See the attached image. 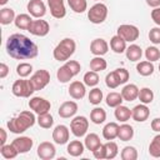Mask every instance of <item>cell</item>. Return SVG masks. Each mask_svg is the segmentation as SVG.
<instances>
[{
	"label": "cell",
	"mask_w": 160,
	"mask_h": 160,
	"mask_svg": "<svg viewBox=\"0 0 160 160\" xmlns=\"http://www.w3.org/2000/svg\"><path fill=\"white\" fill-rule=\"evenodd\" d=\"M6 52L16 60H29L38 56L39 48L28 36L22 34H12L6 41Z\"/></svg>",
	"instance_id": "cell-1"
},
{
	"label": "cell",
	"mask_w": 160,
	"mask_h": 160,
	"mask_svg": "<svg viewBox=\"0 0 160 160\" xmlns=\"http://www.w3.org/2000/svg\"><path fill=\"white\" fill-rule=\"evenodd\" d=\"M36 119L31 111H21L18 116L8 121V128L14 134H21L35 124Z\"/></svg>",
	"instance_id": "cell-2"
},
{
	"label": "cell",
	"mask_w": 160,
	"mask_h": 160,
	"mask_svg": "<svg viewBox=\"0 0 160 160\" xmlns=\"http://www.w3.org/2000/svg\"><path fill=\"white\" fill-rule=\"evenodd\" d=\"M105 84L109 89H116L119 85H121V81L116 74V71H111L105 76Z\"/></svg>",
	"instance_id": "cell-37"
},
{
	"label": "cell",
	"mask_w": 160,
	"mask_h": 160,
	"mask_svg": "<svg viewBox=\"0 0 160 160\" xmlns=\"http://www.w3.org/2000/svg\"><path fill=\"white\" fill-rule=\"evenodd\" d=\"M68 4L71 8V10L74 12H78V14L84 12L86 10V8H88L86 0H68Z\"/></svg>",
	"instance_id": "cell-38"
},
{
	"label": "cell",
	"mask_w": 160,
	"mask_h": 160,
	"mask_svg": "<svg viewBox=\"0 0 160 160\" xmlns=\"http://www.w3.org/2000/svg\"><path fill=\"white\" fill-rule=\"evenodd\" d=\"M92 154H94V158H96V159H105V146H104V144H101L96 150H94Z\"/></svg>",
	"instance_id": "cell-49"
},
{
	"label": "cell",
	"mask_w": 160,
	"mask_h": 160,
	"mask_svg": "<svg viewBox=\"0 0 160 160\" xmlns=\"http://www.w3.org/2000/svg\"><path fill=\"white\" fill-rule=\"evenodd\" d=\"M106 66H108V62L101 56H95V58H92L90 60V69L92 71H96V72L102 71V70L106 69Z\"/></svg>",
	"instance_id": "cell-35"
},
{
	"label": "cell",
	"mask_w": 160,
	"mask_h": 160,
	"mask_svg": "<svg viewBox=\"0 0 160 160\" xmlns=\"http://www.w3.org/2000/svg\"><path fill=\"white\" fill-rule=\"evenodd\" d=\"M29 108L36 112L38 115L40 114H45V112H49L50 108H51V104L49 100L44 99V98H40V96H34L29 100Z\"/></svg>",
	"instance_id": "cell-10"
},
{
	"label": "cell",
	"mask_w": 160,
	"mask_h": 160,
	"mask_svg": "<svg viewBox=\"0 0 160 160\" xmlns=\"http://www.w3.org/2000/svg\"><path fill=\"white\" fill-rule=\"evenodd\" d=\"M149 40L155 45L160 44V28H152L149 31Z\"/></svg>",
	"instance_id": "cell-47"
},
{
	"label": "cell",
	"mask_w": 160,
	"mask_h": 160,
	"mask_svg": "<svg viewBox=\"0 0 160 160\" xmlns=\"http://www.w3.org/2000/svg\"><path fill=\"white\" fill-rule=\"evenodd\" d=\"M11 144L15 146V149L19 151V154H25V152L31 150V148L34 145V141L29 136H19V138L14 139Z\"/></svg>",
	"instance_id": "cell-16"
},
{
	"label": "cell",
	"mask_w": 160,
	"mask_h": 160,
	"mask_svg": "<svg viewBox=\"0 0 160 160\" xmlns=\"http://www.w3.org/2000/svg\"><path fill=\"white\" fill-rule=\"evenodd\" d=\"M106 105L108 106H110V108H116V106H119V105H121L122 104V101H124V99H122V95H121V92H115V91H112V92H109L108 95H106Z\"/></svg>",
	"instance_id": "cell-33"
},
{
	"label": "cell",
	"mask_w": 160,
	"mask_h": 160,
	"mask_svg": "<svg viewBox=\"0 0 160 160\" xmlns=\"http://www.w3.org/2000/svg\"><path fill=\"white\" fill-rule=\"evenodd\" d=\"M28 11L31 16L40 19L46 14V6L41 0H30L28 2Z\"/></svg>",
	"instance_id": "cell-14"
},
{
	"label": "cell",
	"mask_w": 160,
	"mask_h": 160,
	"mask_svg": "<svg viewBox=\"0 0 160 160\" xmlns=\"http://www.w3.org/2000/svg\"><path fill=\"white\" fill-rule=\"evenodd\" d=\"M118 35L121 36L126 42H134L135 40H138L140 31L135 25L122 24L118 28Z\"/></svg>",
	"instance_id": "cell-8"
},
{
	"label": "cell",
	"mask_w": 160,
	"mask_h": 160,
	"mask_svg": "<svg viewBox=\"0 0 160 160\" xmlns=\"http://www.w3.org/2000/svg\"><path fill=\"white\" fill-rule=\"evenodd\" d=\"M149 115H150V110L146 106V104H142V102L134 106L131 110V118L138 122H144L145 120H148Z\"/></svg>",
	"instance_id": "cell-17"
},
{
	"label": "cell",
	"mask_w": 160,
	"mask_h": 160,
	"mask_svg": "<svg viewBox=\"0 0 160 160\" xmlns=\"http://www.w3.org/2000/svg\"><path fill=\"white\" fill-rule=\"evenodd\" d=\"M14 22H15L16 28L22 29V30H28V29L30 28L31 22H32V19H31V16L28 15V14H19V15L15 18V21H14Z\"/></svg>",
	"instance_id": "cell-31"
},
{
	"label": "cell",
	"mask_w": 160,
	"mask_h": 160,
	"mask_svg": "<svg viewBox=\"0 0 160 160\" xmlns=\"http://www.w3.org/2000/svg\"><path fill=\"white\" fill-rule=\"evenodd\" d=\"M116 120L121 121V122H126L130 118H131V110L128 106L124 105H119L115 108V112H114Z\"/></svg>",
	"instance_id": "cell-27"
},
{
	"label": "cell",
	"mask_w": 160,
	"mask_h": 160,
	"mask_svg": "<svg viewBox=\"0 0 160 160\" xmlns=\"http://www.w3.org/2000/svg\"><path fill=\"white\" fill-rule=\"evenodd\" d=\"M122 99L126 101H134L139 96V88L135 84H128L121 90Z\"/></svg>",
	"instance_id": "cell-21"
},
{
	"label": "cell",
	"mask_w": 160,
	"mask_h": 160,
	"mask_svg": "<svg viewBox=\"0 0 160 160\" xmlns=\"http://www.w3.org/2000/svg\"><path fill=\"white\" fill-rule=\"evenodd\" d=\"M125 52H126V58L130 61H139L141 59V56H142V50L136 44H132L129 48H126Z\"/></svg>",
	"instance_id": "cell-26"
},
{
	"label": "cell",
	"mask_w": 160,
	"mask_h": 160,
	"mask_svg": "<svg viewBox=\"0 0 160 160\" xmlns=\"http://www.w3.org/2000/svg\"><path fill=\"white\" fill-rule=\"evenodd\" d=\"M70 129L76 138H81L89 129V120L85 116H75L70 122Z\"/></svg>",
	"instance_id": "cell-9"
},
{
	"label": "cell",
	"mask_w": 160,
	"mask_h": 160,
	"mask_svg": "<svg viewBox=\"0 0 160 160\" xmlns=\"http://www.w3.org/2000/svg\"><path fill=\"white\" fill-rule=\"evenodd\" d=\"M99 80H100V78L96 71L91 70V71L85 72V75H84V84L86 86H96L99 84Z\"/></svg>",
	"instance_id": "cell-42"
},
{
	"label": "cell",
	"mask_w": 160,
	"mask_h": 160,
	"mask_svg": "<svg viewBox=\"0 0 160 160\" xmlns=\"http://www.w3.org/2000/svg\"><path fill=\"white\" fill-rule=\"evenodd\" d=\"M89 101L92 105H99L102 101V91L99 88H94L89 92Z\"/></svg>",
	"instance_id": "cell-45"
},
{
	"label": "cell",
	"mask_w": 160,
	"mask_h": 160,
	"mask_svg": "<svg viewBox=\"0 0 160 160\" xmlns=\"http://www.w3.org/2000/svg\"><path fill=\"white\" fill-rule=\"evenodd\" d=\"M139 100L142 104H150L154 100V92L149 88H142L139 90Z\"/></svg>",
	"instance_id": "cell-39"
},
{
	"label": "cell",
	"mask_w": 160,
	"mask_h": 160,
	"mask_svg": "<svg viewBox=\"0 0 160 160\" xmlns=\"http://www.w3.org/2000/svg\"><path fill=\"white\" fill-rule=\"evenodd\" d=\"M146 4L151 8H159L160 6V0H146Z\"/></svg>",
	"instance_id": "cell-53"
},
{
	"label": "cell",
	"mask_w": 160,
	"mask_h": 160,
	"mask_svg": "<svg viewBox=\"0 0 160 160\" xmlns=\"http://www.w3.org/2000/svg\"><path fill=\"white\" fill-rule=\"evenodd\" d=\"M105 146V159H114L118 152H119V149H118V144L109 140L106 144H104Z\"/></svg>",
	"instance_id": "cell-40"
},
{
	"label": "cell",
	"mask_w": 160,
	"mask_h": 160,
	"mask_svg": "<svg viewBox=\"0 0 160 160\" xmlns=\"http://www.w3.org/2000/svg\"><path fill=\"white\" fill-rule=\"evenodd\" d=\"M30 82L35 91L42 90L50 82V72L45 69H40L30 78Z\"/></svg>",
	"instance_id": "cell-7"
},
{
	"label": "cell",
	"mask_w": 160,
	"mask_h": 160,
	"mask_svg": "<svg viewBox=\"0 0 160 160\" xmlns=\"http://www.w3.org/2000/svg\"><path fill=\"white\" fill-rule=\"evenodd\" d=\"M8 74H9V66L5 62H1L0 64V78L4 79V78H6Z\"/></svg>",
	"instance_id": "cell-51"
},
{
	"label": "cell",
	"mask_w": 160,
	"mask_h": 160,
	"mask_svg": "<svg viewBox=\"0 0 160 160\" xmlns=\"http://www.w3.org/2000/svg\"><path fill=\"white\" fill-rule=\"evenodd\" d=\"M55 152L56 149L54 146V144L49 142V141H42L39 144L38 146V156L42 160H51L55 158Z\"/></svg>",
	"instance_id": "cell-12"
},
{
	"label": "cell",
	"mask_w": 160,
	"mask_h": 160,
	"mask_svg": "<svg viewBox=\"0 0 160 160\" xmlns=\"http://www.w3.org/2000/svg\"><path fill=\"white\" fill-rule=\"evenodd\" d=\"M136 71L141 75V76H150L154 72V65L151 61H140L136 65Z\"/></svg>",
	"instance_id": "cell-32"
},
{
	"label": "cell",
	"mask_w": 160,
	"mask_h": 160,
	"mask_svg": "<svg viewBox=\"0 0 160 160\" xmlns=\"http://www.w3.org/2000/svg\"><path fill=\"white\" fill-rule=\"evenodd\" d=\"M115 71H116V74H118L120 81H121V84H125V82L129 80V76H130V75H129V71H128L126 69L119 68V69H115Z\"/></svg>",
	"instance_id": "cell-48"
},
{
	"label": "cell",
	"mask_w": 160,
	"mask_h": 160,
	"mask_svg": "<svg viewBox=\"0 0 160 160\" xmlns=\"http://www.w3.org/2000/svg\"><path fill=\"white\" fill-rule=\"evenodd\" d=\"M66 150H68L69 155H71L74 158H78L80 155H82V152H84V144L80 140H72V141L69 142Z\"/></svg>",
	"instance_id": "cell-25"
},
{
	"label": "cell",
	"mask_w": 160,
	"mask_h": 160,
	"mask_svg": "<svg viewBox=\"0 0 160 160\" xmlns=\"http://www.w3.org/2000/svg\"><path fill=\"white\" fill-rule=\"evenodd\" d=\"M84 145H85V148H86L88 150H90V151L96 150V149L101 145V141H100L99 135L95 134V132L88 134V135L85 136V142H84Z\"/></svg>",
	"instance_id": "cell-24"
},
{
	"label": "cell",
	"mask_w": 160,
	"mask_h": 160,
	"mask_svg": "<svg viewBox=\"0 0 160 160\" xmlns=\"http://www.w3.org/2000/svg\"><path fill=\"white\" fill-rule=\"evenodd\" d=\"M81 70L80 64L76 60H68L62 66H60L56 72V78L60 82L65 84L68 81H70L75 75H78Z\"/></svg>",
	"instance_id": "cell-4"
},
{
	"label": "cell",
	"mask_w": 160,
	"mask_h": 160,
	"mask_svg": "<svg viewBox=\"0 0 160 160\" xmlns=\"http://www.w3.org/2000/svg\"><path fill=\"white\" fill-rule=\"evenodd\" d=\"M134 136V129L131 125L129 124H122L121 126H119V132H118V138L121 141H129L131 140Z\"/></svg>",
	"instance_id": "cell-28"
},
{
	"label": "cell",
	"mask_w": 160,
	"mask_h": 160,
	"mask_svg": "<svg viewBox=\"0 0 160 160\" xmlns=\"http://www.w3.org/2000/svg\"><path fill=\"white\" fill-rule=\"evenodd\" d=\"M109 45L104 39H94L90 44V52L94 54L95 56H102L108 52Z\"/></svg>",
	"instance_id": "cell-18"
},
{
	"label": "cell",
	"mask_w": 160,
	"mask_h": 160,
	"mask_svg": "<svg viewBox=\"0 0 160 160\" xmlns=\"http://www.w3.org/2000/svg\"><path fill=\"white\" fill-rule=\"evenodd\" d=\"M151 129L156 132H160V118H155L151 121Z\"/></svg>",
	"instance_id": "cell-52"
},
{
	"label": "cell",
	"mask_w": 160,
	"mask_h": 160,
	"mask_svg": "<svg viewBox=\"0 0 160 160\" xmlns=\"http://www.w3.org/2000/svg\"><path fill=\"white\" fill-rule=\"evenodd\" d=\"M108 16V6L102 2H96L88 11V18L92 24H102Z\"/></svg>",
	"instance_id": "cell-5"
},
{
	"label": "cell",
	"mask_w": 160,
	"mask_h": 160,
	"mask_svg": "<svg viewBox=\"0 0 160 160\" xmlns=\"http://www.w3.org/2000/svg\"><path fill=\"white\" fill-rule=\"evenodd\" d=\"M36 121H38V124H39L40 128H42V129H50L52 126V124H54V118H52V115L50 112H45V114H40L38 116Z\"/></svg>",
	"instance_id": "cell-34"
},
{
	"label": "cell",
	"mask_w": 160,
	"mask_h": 160,
	"mask_svg": "<svg viewBox=\"0 0 160 160\" xmlns=\"http://www.w3.org/2000/svg\"><path fill=\"white\" fill-rule=\"evenodd\" d=\"M48 5L50 9V14L55 19H62L66 15V9L64 0H48Z\"/></svg>",
	"instance_id": "cell-13"
},
{
	"label": "cell",
	"mask_w": 160,
	"mask_h": 160,
	"mask_svg": "<svg viewBox=\"0 0 160 160\" xmlns=\"http://www.w3.org/2000/svg\"><path fill=\"white\" fill-rule=\"evenodd\" d=\"M11 91L15 96L18 98H30V95H32V92L35 91L30 80H24V79H19L12 84Z\"/></svg>",
	"instance_id": "cell-6"
},
{
	"label": "cell",
	"mask_w": 160,
	"mask_h": 160,
	"mask_svg": "<svg viewBox=\"0 0 160 160\" xmlns=\"http://www.w3.org/2000/svg\"><path fill=\"white\" fill-rule=\"evenodd\" d=\"M118 132H119V125L116 122H108L102 129V136L108 141L118 138Z\"/></svg>",
	"instance_id": "cell-23"
},
{
	"label": "cell",
	"mask_w": 160,
	"mask_h": 160,
	"mask_svg": "<svg viewBox=\"0 0 160 160\" xmlns=\"http://www.w3.org/2000/svg\"><path fill=\"white\" fill-rule=\"evenodd\" d=\"M121 159L122 160H136L138 150L134 146H125L121 150Z\"/></svg>",
	"instance_id": "cell-43"
},
{
	"label": "cell",
	"mask_w": 160,
	"mask_h": 160,
	"mask_svg": "<svg viewBox=\"0 0 160 160\" xmlns=\"http://www.w3.org/2000/svg\"><path fill=\"white\" fill-rule=\"evenodd\" d=\"M86 89H85V84L80 82V81H72L69 86V95L75 99V100H80L85 96Z\"/></svg>",
	"instance_id": "cell-20"
},
{
	"label": "cell",
	"mask_w": 160,
	"mask_h": 160,
	"mask_svg": "<svg viewBox=\"0 0 160 160\" xmlns=\"http://www.w3.org/2000/svg\"><path fill=\"white\" fill-rule=\"evenodd\" d=\"M8 2V0H0V5H5Z\"/></svg>",
	"instance_id": "cell-55"
},
{
	"label": "cell",
	"mask_w": 160,
	"mask_h": 160,
	"mask_svg": "<svg viewBox=\"0 0 160 160\" xmlns=\"http://www.w3.org/2000/svg\"><path fill=\"white\" fill-rule=\"evenodd\" d=\"M28 31H29L30 34L35 35V36L42 38V36H46V35L49 34V31H50V25H49V22H48L46 20H41V19H39V20H32V22H31L30 28L28 29Z\"/></svg>",
	"instance_id": "cell-11"
},
{
	"label": "cell",
	"mask_w": 160,
	"mask_h": 160,
	"mask_svg": "<svg viewBox=\"0 0 160 160\" xmlns=\"http://www.w3.org/2000/svg\"><path fill=\"white\" fill-rule=\"evenodd\" d=\"M151 19L156 25L160 26V8H154V10H151Z\"/></svg>",
	"instance_id": "cell-50"
},
{
	"label": "cell",
	"mask_w": 160,
	"mask_h": 160,
	"mask_svg": "<svg viewBox=\"0 0 160 160\" xmlns=\"http://www.w3.org/2000/svg\"><path fill=\"white\" fill-rule=\"evenodd\" d=\"M32 71V65L29 64V62H20L18 66H16V74L20 76V78H26L31 74Z\"/></svg>",
	"instance_id": "cell-44"
},
{
	"label": "cell",
	"mask_w": 160,
	"mask_h": 160,
	"mask_svg": "<svg viewBox=\"0 0 160 160\" xmlns=\"http://www.w3.org/2000/svg\"><path fill=\"white\" fill-rule=\"evenodd\" d=\"M0 135H1V139H0V144L1 145H5V141H6V131L5 129H0Z\"/></svg>",
	"instance_id": "cell-54"
},
{
	"label": "cell",
	"mask_w": 160,
	"mask_h": 160,
	"mask_svg": "<svg viewBox=\"0 0 160 160\" xmlns=\"http://www.w3.org/2000/svg\"><path fill=\"white\" fill-rule=\"evenodd\" d=\"M78 111V104L75 101H65L59 108V116L62 119H69L74 116Z\"/></svg>",
	"instance_id": "cell-19"
},
{
	"label": "cell",
	"mask_w": 160,
	"mask_h": 160,
	"mask_svg": "<svg viewBox=\"0 0 160 160\" xmlns=\"http://www.w3.org/2000/svg\"><path fill=\"white\" fill-rule=\"evenodd\" d=\"M0 152H1L2 158H5V159H14L19 154V151L15 149V146L12 144H10V145H6V144L5 145H1Z\"/></svg>",
	"instance_id": "cell-41"
},
{
	"label": "cell",
	"mask_w": 160,
	"mask_h": 160,
	"mask_svg": "<svg viewBox=\"0 0 160 160\" xmlns=\"http://www.w3.org/2000/svg\"><path fill=\"white\" fill-rule=\"evenodd\" d=\"M149 154L152 158H160V134L155 135L149 145Z\"/></svg>",
	"instance_id": "cell-36"
},
{
	"label": "cell",
	"mask_w": 160,
	"mask_h": 160,
	"mask_svg": "<svg viewBox=\"0 0 160 160\" xmlns=\"http://www.w3.org/2000/svg\"><path fill=\"white\" fill-rule=\"evenodd\" d=\"M159 71H160V64H159Z\"/></svg>",
	"instance_id": "cell-56"
},
{
	"label": "cell",
	"mask_w": 160,
	"mask_h": 160,
	"mask_svg": "<svg viewBox=\"0 0 160 160\" xmlns=\"http://www.w3.org/2000/svg\"><path fill=\"white\" fill-rule=\"evenodd\" d=\"M145 58L148 61H151V62L158 61L160 59V50L155 46H149L145 50Z\"/></svg>",
	"instance_id": "cell-46"
},
{
	"label": "cell",
	"mask_w": 160,
	"mask_h": 160,
	"mask_svg": "<svg viewBox=\"0 0 160 160\" xmlns=\"http://www.w3.org/2000/svg\"><path fill=\"white\" fill-rule=\"evenodd\" d=\"M15 11L11 8H4L0 11V22L2 25H9L15 21Z\"/></svg>",
	"instance_id": "cell-30"
},
{
	"label": "cell",
	"mask_w": 160,
	"mask_h": 160,
	"mask_svg": "<svg viewBox=\"0 0 160 160\" xmlns=\"http://www.w3.org/2000/svg\"><path fill=\"white\" fill-rule=\"evenodd\" d=\"M75 49H76L75 41L71 38H65L55 46L52 51L54 59L58 61H68L70 56L75 52Z\"/></svg>",
	"instance_id": "cell-3"
},
{
	"label": "cell",
	"mask_w": 160,
	"mask_h": 160,
	"mask_svg": "<svg viewBox=\"0 0 160 160\" xmlns=\"http://www.w3.org/2000/svg\"><path fill=\"white\" fill-rule=\"evenodd\" d=\"M69 136H70V132L68 126L65 125H58L52 130V140L59 145L66 144L69 141Z\"/></svg>",
	"instance_id": "cell-15"
},
{
	"label": "cell",
	"mask_w": 160,
	"mask_h": 160,
	"mask_svg": "<svg viewBox=\"0 0 160 160\" xmlns=\"http://www.w3.org/2000/svg\"><path fill=\"white\" fill-rule=\"evenodd\" d=\"M110 48H111V50H112L114 52H116V54H122V52L126 50V41H125L121 36H119V35L116 34V35L112 36L111 40H110Z\"/></svg>",
	"instance_id": "cell-22"
},
{
	"label": "cell",
	"mask_w": 160,
	"mask_h": 160,
	"mask_svg": "<svg viewBox=\"0 0 160 160\" xmlns=\"http://www.w3.org/2000/svg\"><path fill=\"white\" fill-rule=\"evenodd\" d=\"M90 120L96 125L102 124L106 120V111L102 108H94L90 112Z\"/></svg>",
	"instance_id": "cell-29"
}]
</instances>
